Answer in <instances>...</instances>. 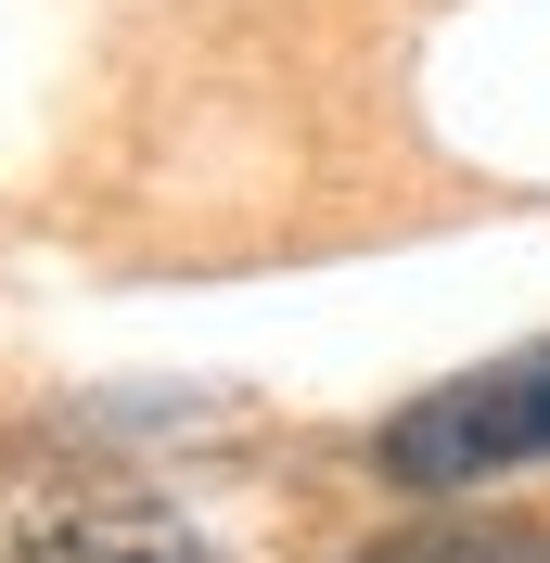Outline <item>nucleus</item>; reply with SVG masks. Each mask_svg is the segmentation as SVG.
Segmentation results:
<instances>
[{
    "instance_id": "7ed1b4c3",
    "label": "nucleus",
    "mask_w": 550,
    "mask_h": 563,
    "mask_svg": "<svg viewBox=\"0 0 550 563\" xmlns=\"http://www.w3.org/2000/svg\"><path fill=\"white\" fill-rule=\"evenodd\" d=\"M359 563H550V538L538 526H499V512H436V526L372 538Z\"/></svg>"
},
{
    "instance_id": "f03ea898",
    "label": "nucleus",
    "mask_w": 550,
    "mask_h": 563,
    "mask_svg": "<svg viewBox=\"0 0 550 563\" xmlns=\"http://www.w3.org/2000/svg\"><path fill=\"white\" fill-rule=\"evenodd\" d=\"M0 563H206V538L141 499H90V512H26L0 538Z\"/></svg>"
},
{
    "instance_id": "f257e3e1",
    "label": "nucleus",
    "mask_w": 550,
    "mask_h": 563,
    "mask_svg": "<svg viewBox=\"0 0 550 563\" xmlns=\"http://www.w3.org/2000/svg\"><path fill=\"white\" fill-rule=\"evenodd\" d=\"M513 461H550V333L513 358H486L461 385L410 397V410L384 422V474L397 487H474V474H513Z\"/></svg>"
}]
</instances>
